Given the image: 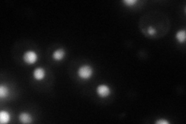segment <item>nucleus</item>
I'll return each instance as SVG.
<instances>
[{"label": "nucleus", "instance_id": "obj_1", "mask_svg": "<svg viewBox=\"0 0 186 124\" xmlns=\"http://www.w3.org/2000/svg\"><path fill=\"white\" fill-rule=\"evenodd\" d=\"M93 74V70L92 67L89 65H83L80 67L78 71V75L82 79H88Z\"/></svg>", "mask_w": 186, "mask_h": 124}, {"label": "nucleus", "instance_id": "obj_2", "mask_svg": "<svg viewBox=\"0 0 186 124\" xmlns=\"http://www.w3.org/2000/svg\"><path fill=\"white\" fill-rule=\"evenodd\" d=\"M24 61L28 64H34L37 61V54L31 51H26L24 55Z\"/></svg>", "mask_w": 186, "mask_h": 124}, {"label": "nucleus", "instance_id": "obj_3", "mask_svg": "<svg viewBox=\"0 0 186 124\" xmlns=\"http://www.w3.org/2000/svg\"><path fill=\"white\" fill-rule=\"evenodd\" d=\"M97 93L102 98H105L110 94V89H109V86H105V85H101V86H98V88H97Z\"/></svg>", "mask_w": 186, "mask_h": 124}, {"label": "nucleus", "instance_id": "obj_4", "mask_svg": "<svg viewBox=\"0 0 186 124\" xmlns=\"http://www.w3.org/2000/svg\"><path fill=\"white\" fill-rule=\"evenodd\" d=\"M33 77L36 80L41 81L45 77V71L42 68H37L33 71Z\"/></svg>", "mask_w": 186, "mask_h": 124}, {"label": "nucleus", "instance_id": "obj_5", "mask_svg": "<svg viewBox=\"0 0 186 124\" xmlns=\"http://www.w3.org/2000/svg\"><path fill=\"white\" fill-rule=\"evenodd\" d=\"M19 121L23 123H30L32 122V117L30 114L26 113H22L19 116Z\"/></svg>", "mask_w": 186, "mask_h": 124}, {"label": "nucleus", "instance_id": "obj_6", "mask_svg": "<svg viewBox=\"0 0 186 124\" xmlns=\"http://www.w3.org/2000/svg\"><path fill=\"white\" fill-rule=\"evenodd\" d=\"M64 51L63 49H58L53 52V58L55 61H61L62 60L64 57Z\"/></svg>", "mask_w": 186, "mask_h": 124}, {"label": "nucleus", "instance_id": "obj_7", "mask_svg": "<svg viewBox=\"0 0 186 124\" xmlns=\"http://www.w3.org/2000/svg\"><path fill=\"white\" fill-rule=\"evenodd\" d=\"M9 113L6 111H1L0 113V122L1 123L5 124L9 121Z\"/></svg>", "mask_w": 186, "mask_h": 124}, {"label": "nucleus", "instance_id": "obj_8", "mask_svg": "<svg viewBox=\"0 0 186 124\" xmlns=\"http://www.w3.org/2000/svg\"><path fill=\"white\" fill-rule=\"evenodd\" d=\"M185 30H179L176 34V39L179 43H184L185 41Z\"/></svg>", "mask_w": 186, "mask_h": 124}, {"label": "nucleus", "instance_id": "obj_9", "mask_svg": "<svg viewBox=\"0 0 186 124\" xmlns=\"http://www.w3.org/2000/svg\"><path fill=\"white\" fill-rule=\"evenodd\" d=\"M9 94V89L7 88L6 86H0V97L1 98H5V97H6Z\"/></svg>", "mask_w": 186, "mask_h": 124}, {"label": "nucleus", "instance_id": "obj_10", "mask_svg": "<svg viewBox=\"0 0 186 124\" xmlns=\"http://www.w3.org/2000/svg\"><path fill=\"white\" fill-rule=\"evenodd\" d=\"M123 2L126 3L128 6H133V5L137 3V1H136V0H125V1H123Z\"/></svg>", "mask_w": 186, "mask_h": 124}, {"label": "nucleus", "instance_id": "obj_11", "mask_svg": "<svg viewBox=\"0 0 186 124\" xmlns=\"http://www.w3.org/2000/svg\"><path fill=\"white\" fill-rule=\"evenodd\" d=\"M156 33V31H155V30H154V28L151 27V26L148 28V33H149V34H150V35H154V33Z\"/></svg>", "mask_w": 186, "mask_h": 124}, {"label": "nucleus", "instance_id": "obj_12", "mask_svg": "<svg viewBox=\"0 0 186 124\" xmlns=\"http://www.w3.org/2000/svg\"><path fill=\"white\" fill-rule=\"evenodd\" d=\"M156 123L157 124H168L169 122L167 121V120H159L157 121H156Z\"/></svg>", "mask_w": 186, "mask_h": 124}]
</instances>
